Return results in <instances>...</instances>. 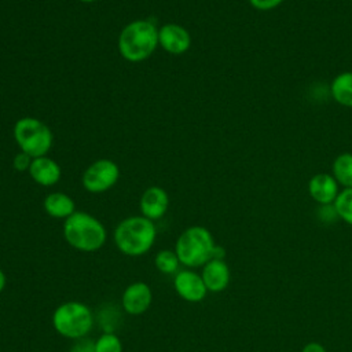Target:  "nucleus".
Returning a JSON list of instances; mask_svg holds the SVG:
<instances>
[{
    "mask_svg": "<svg viewBox=\"0 0 352 352\" xmlns=\"http://www.w3.org/2000/svg\"><path fill=\"white\" fill-rule=\"evenodd\" d=\"M184 268H198L212 258H224L226 250L216 245L212 232L204 226H191L180 232L173 248Z\"/></svg>",
    "mask_w": 352,
    "mask_h": 352,
    "instance_id": "f257e3e1",
    "label": "nucleus"
},
{
    "mask_svg": "<svg viewBox=\"0 0 352 352\" xmlns=\"http://www.w3.org/2000/svg\"><path fill=\"white\" fill-rule=\"evenodd\" d=\"M114 245L128 257H140L148 253L157 239L155 223L142 214L122 219L113 232Z\"/></svg>",
    "mask_w": 352,
    "mask_h": 352,
    "instance_id": "f03ea898",
    "label": "nucleus"
},
{
    "mask_svg": "<svg viewBox=\"0 0 352 352\" xmlns=\"http://www.w3.org/2000/svg\"><path fill=\"white\" fill-rule=\"evenodd\" d=\"M117 47L125 60L131 63L143 62L158 47V26L151 19L132 21L121 29Z\"/></svg>",
    "mask_w": 352,
    "mask_h": 352,
    "instance_id": "7ed1b4c3",
    "label": "nucleus"
},
{
    "mask_svg": "<svg viewBox=\"0 0 352 352\" xmlns=\"http://www.w3.org/2000/svg\"><path fill=\"white\" fill-rule=\"evenodd\" d=\"M62 232L66 243L82 253L100 250L107 239L103 223L94 214L80 210H76L63 221Z\"/></svg>",
    "mask_w": 352,
    "mask_h": 352,
    "instance_id": "20e7f679",
    "label": "nucleus"
},
{
    "mask_svg": "<svg viewBox=\"0 0 352 352\" xmlns=\"http://www.w3.org/2000/svg\"><path fill=\"white\" fill-rule=\"evenodd\" d=\"M52 327L63 338L80 340L89 334L95 318L92 309L81 301H65L52 312Z\"/></svg>",
    "mask_w": 352,
    "mask_h": 352,
    "instance_id": "39448f33",
    "label": "nucleus"
},
{
    "mask_svg": "<svg viewBox=\"0 0 352 352\" xmlns=\"http://www.w3.org/2000/svg\"><path fill=\"white\" fill-rule=\"evenodd\" d=\"M12 136L21 151L32 158L47 155L54 143L50 126L36 117L19 118L12 128Z\"/></svg>",
    "mask_w": 352,
    "mask_h": 352,
    "instance_id": "423d86ee",
    "label": "nucleus"
},
{
    "mask_svg": "<svg viewBox=\"0 0 352 352\" xmlns=\"http://www.w3.org/2000/svg\"><path fill=\"white\" fill-rule=\"evenodd\" d=\"M120 179V168L118 165L109 158H99L94 161L81 176L82 187L92 194H100L111 187Z\"/></svg>",
    "mask_w": 352,
    "mask_h": 352,
    "instance_id": "0eeeda50",
    "label": "nucleus"
},
{
    "mask_svg": "<svg viewBox=\"0 0 352 352\" xmlns=\"http://www.w3.org/2000/svg\"><path fill=\"white\" fill-rule=\"evenodd\" d=\"M173 289L182 300L192 304L204 301L208 294V289L201 274L191 268L179 270L173 275Z\"/></svg>",
    "mask_w": 352,
    "mask_h": 352,
    "instance_id": "6e6552de",
    "label": "nucleus"
},
{
    "mask_svg": "<svg viewBox=\"0 0 352 352\" xmlns=\"http://www.w3.org/2000/svg\"><path fill=\"white\" fill-rule=\"evenodd\" d=\"M153 302V290L143 282L136 280L129 283L121 294V308L132 316H138L148 311Z\"/></svg>",
    "mask_w": 352,
    "mask_h": 352,
    "instance_id": "1a4fd4ad",
    "label": "nucleus"
},
{
    "mask_svg": "<svg viewBox=\"0 0 352 352\" xmlns=\"http://www.w3.org/2000/svg\"><path fill=\"white\" fill-rule=\"evenodd\" d=\"M158 45L170 55H182L191 47V34L179 23H164L158 28Z\"/></svg>",
    "mask_w": 352,
    "mask_h": 352,
    "instance_id": "9d476101",
    "label": "nucleus"
},
{
    "mask_svg": "<svg viewBox=\"0 0 352 352\" xmlns=\"http://www.w3.org/2000/svg\"><path fill=\"white\" fill-rule=\"evenodd\" d=\"M169 208V195L160 186L146 188L139 201L140 214L155 221L164 217Z\"/></svg>",
    "mask_w": 352,
    "mask_h": 352,
    "instance_id": "9b49d317",
    "label": "nucleus"
},
{
    "mask_svg": "<svg viewBox=\"0 0 352 352\" xmlns=\"http://www.w3.org/2000/svg\"><path fill=\"white\" fill-rule=\"evenodd\" d=\"M201 276L210 293L224 292L231 282V271L224 258H212L204 264Z\"/></svg>",
    "mask_w": 352,
    "mask_h": 352,
    "instance_id": "f8f14e48",
    "label": "nucleus"
},
{
    "mask_svg": "<svg viewBox=\"0 0 352 352\" xmlns=\"http://www.w3.org/2000/svg\"><path fill=\"white\" fill-rule=\"evenodd\" d=\"M340 184L330 173H316L308 182V194L319 205L334 204L338 192Z\"/></svg>",
    "mask_w": 352,
    "mask_h": 352,
    "instance_id": "ddd939ff",
    "label": "nucleus"
},
{
    "mask_svg": "<svg viewBox=\"0 0 352 352\" xmlns=\"http://www.w3.org/2000/svg\"><path fill=\"white\" fill-rule=\"evenodd\" d=\"M28 173L36 184L43 187H52L62 177L60 165L48 155L33 158Z\"/></svg>",
    "mask_w": 352,
    "mask_h": 352,
    "instance_id": "4468645a",
    "label": "nucleus"
},
{
    "mask_svg": "<svg viewBox=\"0 0 352 352\" xmlns=\"http://www.w3.org/2000/svg\"><path fill=\"white\" fill-rule=\"evenodd\" d=\"M43 208L50 217L59 219L63 221L76 212L74 199L66 192H60V191L45 195L43 201Z\"/></svg>",
    "mask_w": 352,
    "mask_h": 352,
    "instance_id": "2eb2a0df",
    "label": "nucleus"
},
{
    "mask_svg": "<svg viewBox=\"0 0 352 352\" xmlns=\"http://www.w3.org/2000/svg\"><path fill=\"white\" fill-rule=\"evenodd\" d=\"M330 92L338 104L352 109V72L337 74L330 84Z\"/></svg>",
    "mask_w": 352,
    "mask_h": 352,
    "instance_id": "dca6fc26",
    "label": "nucleus"
},
{
    "mask_svg": "<svg viewBox=\"0 0 352 352\" xmlns=\"http://www.w3.org/2000/svg\"><path fill=\"white\" fill-rule=\"evenodd\" d=\"M333 176L344 188H352V153H342L336 157Z\"/></svg>",
    "mask_w": 352,
    "mask_h": 352,
    "instance_id": "f3484780",
    "label": "nucleus"
},
{
    "mask_svg": "<svg viewBox=\"0 0 352 352\" xmlns=\"http://www.w3.org/2000/svg\"><path fill=\"white\" fill-rule=\"evenodd\" d=\"M180 260L175 250L162 249L154 256V267L164 275H175L180 270Z\"/></svg>",
    "mask_w": 352,
    "mask_h": 352,
    "instance_id": "a211bd4d",
    "label": "nucleus"
},
{
    "mask_svg": "<svg viewBox=\"0 0 352 352\" xmlns=\"http://www.w3.org/2000/svg\"><path fill=\"white\" fill-rule=\"evenodd\" d=\"M333 205L336 208L338 219L352 226V188L341 190Z\"/></svg>",
    "mask_w": 352,
    "mask_h": 352,
    "instance_id": "6ab92c4d",
    "label": "nucleus"
},
{
    "mask_svg": "<svg viewBox=\"0 0 352 352\" xmlns=\"http://www.w3.org/2000/svg\"><path fill=\"white\" fill-rule=\"evenodd\" d=\"M95 352H122V341L114 331H103L94 340Z\"/></svg>",
    "mask_w": 352,
    "mask_h": 352,
    "instance_id": "aec40b11",
    "label": "nucleus"
},
{
    "mask_svg": "<svg viewBox=\"0 0 352 352\" xmlns=\"http://www.w3.org/2000/svg\"><path fill=\"white\" fill-rule=\"evenodd\" d=\"M33 158L30 155H28L23 151H19L18 154H15V157L12 158V168L18 172H28L30 168Z\"/></svg>",
    "mask_w": 352,
    "mask_h": 352,
    "instance_id": "412c9836",
    "label": "nucleus"
},
{
    "mask_svg": "<svg viewBox=\"0 0 352 352\" xmlns=\"http://www.w3.org/2000/svg\"><path fill=\"white\" fill-rule=\"evenodd\" d=\"M69 352H95L94 340L87 338V337L76 340L74 344L72 345V348L69 349Z\"/></svg>",
    "mask_w": 352,
    "mask_h": 352,
    "instance_id": "4be33fe9",
    "label": "nucleus"
},
{
    "mask_svg": "<svg viewBox=\"0 0 352 352\" xmlns=\"http://www.w3.org/2000/svg\"><path fill=\"white\" fill-rule=\"evenodd\" d=\"M283 0H249L250 6L258 11H270L282 4Z\"/></svg>",
    "mask_w": 352,
    "mask_h": 352,
    "instance_id": "5701e85b",
    "label": "nucleus"
},
{
    "mask_svg": "<svg viewBox=\"0 0 352 352\" xmlns=\"http://www.w3.org/2000/svg\"><path fill=\"white\" fill-rule=\"evenodd\" d=\"M301 352H327V351L322 344H319L316 341H311L302 346Z\"/></svg>",
    "mask_w": 352,
    "mask_h": 352,
    "instance_id": "b1692460",
    "label": "nucleus"
},
{
    "mask_svg": "<svg viewBox=\"0 0 352 352\" xmlns=\"http://www.w3.org/2000/svg\"><path fill=\"white\" fill-rule=\"evenodd\" d=\"M6 286H7V276H6L4 271L0 268V293L6 289Z\"/></svg>",
    "mask_w": 352,
    "mask_h": 352,
    "instance_id": "393cba45",
    "label": "nucleus"
},
{
    "mask_svg": "<svg viewBox=\"0 0 352 352\" xmlns=\"http://www.w3.org/2000/svg\"><path fill=\"white\" fill-rule=\"evenodd\" d=\"M78 1H81V3H94L96 0H78Z\"/></svg>",
    "mask_w": 352,
    "mask_h": 352,
    "instance_id": "a878e982",
    "label": "nucleus"
}]
</instances>
